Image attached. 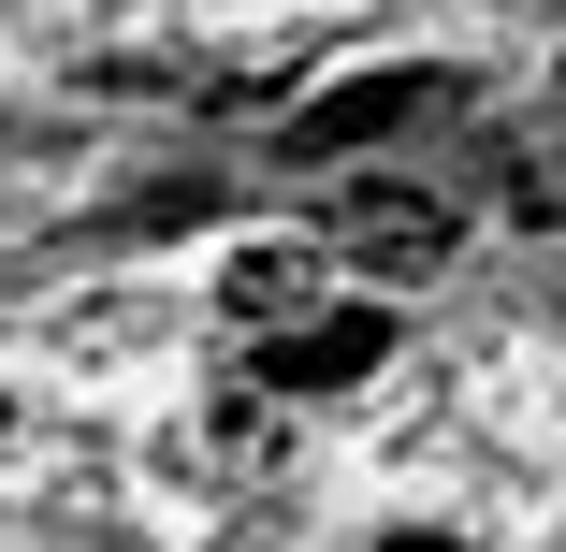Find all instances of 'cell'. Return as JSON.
I'll use <instances>...</instances> for the list:
<instances>
[{"label":"cell","mask_w":566,"mask_h":552,"mask_svg":"<svg viewBox=\"0 0 566 552\" xmlns=\"http://www.w3.org/2000/svg\"><path fill=\"white\" fill-rule=\"evenodd\" d=\"M450 102H465V73H436V59H407V73H349V87H319L305 117L276 132V160H364V146H407V132H436Z\"/></svg>","instance_id":"1"},{"label":"cell","mask_w":566,"mask_h":552,"mask_svg":"<svg viewBox=\"0 0 566 552\" xmlns=\"http://www.w3.org/2000/svg\"><path fill=\"white\" fill-rule=\"evenodd\" d=\"M319 248L349 262V277H436L450 248H465V218H450L436 189H407V175H349L319 204Z\"/></svg>","instance_id":"2"},{"label":"cell","mask_w":566,"mask_h":552,"mask_svg":"<svg viewBox=\"0 0 566 552\" xmlns=\"http://www.w3.org/2000/svg\"><path fill=\"white\" fill-rule=\"evenodd\" d=\"M378 350H392V320H378V305H319V320H291V335L248 350V378H262V393H349Z\"/></svg>","instance_id":"3"},{"label":"cell","mask_w":566,"mask_h":552,"mask_svg":"<svg viewBox=\"0 0 566 552\" xmlns=\"http://www.w3.org/2000/svg\"><path fill=\"white\" fill-rule=\"evenodd\" d=\"M305 291H319V262H305V248H233V277H218V320L262 350V335H291V320H305Z\"/></svg>","instance_id":"4"},{"label":"cell","mask_w":566,"mask_h":552,"mask_svg":"<svg viewBox=\"0 0 566 552\" xmlns=\"http://www.w3.org/2000/svg\"><path fill=\"white\" fill-rule=\"evenodd\" d=\"M378 552H465V538H378Z\"/></svg>","instance_id":"5"}]
</instances>
